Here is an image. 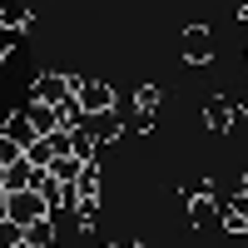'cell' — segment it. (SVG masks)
<instances>
[{"label": "cell", "instance_id": "1", "mask_svg": "<svg viewBox=\"0 0 248 248\" xmlns=\"http://www.w3.org/2000/svg\"><path fill=\"white\" fill-rule=\"evenodd\" d=\"M75 99V85H70V75H60V70H45L30 85V105H45V109H65Z\"/></svg>", "mask_w": 248, "mask_h": 248}, {"label": "cell", "instance_id": "2", "mask_svg": "<svg viewBox=\"0 0 248 248\" xmlns=\"http://www.w3.org/2000/svg\"><path fill=\"white\" fill-rule=\"evenodd\" d=\"M75 105L85 109V119H109L114 114V90L105 79H85V90L75 94Z\"/></svg>", "mask_w": 248, "mask_h": 248}, {"label": "cell", "instance_id": "3", "mask_svg": "<svg viewBox=\"0 0 248 248\" xmlns=\"http://www.w3.org/2000/svg\"><path fill=\"white\" fill-rule=\"evenodd\" d=\"M5 199H10V223H15V229H30V223L50 218V203L40 194H5Z\"/></svg>", "mask_w": 248, "mask_h": 248}, {"label": "cell", "instance_id": "4", "mask_svg": "<svg viewBox=\"0 0 248 248\" xmlns=\"http://www.w3.org/2000/svg\"><path fill=\"white\" fill-rule=\"evenodd\" d=\"M203 124H209L214 134H229L233 124H238V109H233V99H229V94H214L209 105H203Z\"/></svg>", "mask_w": 248, "mask_h": 248}, {"label": "cell", "instance_id": "5", "mask_svg": "<svg viewBox=\"0 0 248 248\" xmlns=\"http://www.w3.org/2000/svg\"><path fill=\"white\" fill-rule=\"evenodd\" d=\"M184 60H189V65H209V60H214V35L203 25L184 30Z\"/></svg>", "mask_w": 248, "mask_h": 248}, {"label": "cell", "instance_id": "6", "mask_svg": "<svg viewBox=\"0 0 248 248\" xmlns=\"http://www.w3.org/2000/svg\"><path fill=\"white\" fill-rule=\"evenodd\" d=\"M75 189V199L79 203H99V194H105V179H99V164H85V169H79V179L70 184Z\"/></svg>", "mask_w": 248, "mask_h": 248}, {"label": "cell", "instance_id": "7", "mask_svg": "<svg viewBox=\"0 0 248 248\" xmlns=\"http://www.w3.org/2000/svg\"><path fill=\"white\" fill-rule=\"evenodd\" d=\"M0 134H5L10 144H20V149H30V144H40V139H35V129H30V114H25V109H15V114L5 119V129H0Z\"/></svg>", "mask_w": 248, "mask_h": 248}, {"label": "cell", "instance_id": "8", "mask_svg": "<svg viewBox=\"0 0 248 248\" xmlns=\"http://www.w3.org/2000/svg\"><path fill=\"white\" fill-rule=\"evenodd\" d=\"M25 114H30V129H35V139H50V134L60 129V109H45V105H25Z\"/></svg>", "mask_w": 248, "mask_h": 248}, {"label": "cell", "instance_id": "9", "mask_svg": "<svg viewBox=\"0 0 248 248\" xmlns=\"http://www.w3.org/2000/svg\"><path fill=\"white\" fill-rule=\"evenodd\" d=\"M214 218H223L218 203H214V194H194V199H189V223L203 229V223H214Z\"/></svg>", "mask_w": 248, "mask_h": 248}, {"label": "cell", "instance_id": "10", "mask_svg": "<svg viewBox=\"0 0 248 248\" xmlns=\"http://www.w3.org/2000/svg\"><path fill=\"white\" fill-rule=\"evenodd\" d=\"M223 229H229V233H248V199L243 194L229 199V209H223Z\"/></svg>", "mask_w": 248, "mask_h": 248}, {"label": "cell", "instance_id": "11", "mask_svg": "<svg viewBox=\"0 0 248 248\" xmlns=\"http://www.w3.org/2000/svg\"><path fill=\"white\" fill-rule=\"evenodd\" d=\"M30 20H35V10H30V5H0V30H15V35H20Z\"/></svg>", "mask_w": 248, "mask_h": 248}, {"label": "cell", "instance_id": "12", "mask_svg": "<svg viewBox=\"0 0 248 248\" xmlns=\"http://www.w3.org/2000/svg\"><path fill=\"white\" fill-rule=\"evenodd\" d=\"M25 243H30V248H55V243H60V238H55V218L30 223V229H25Z\"/></svg>", "mask_w": 248, "mask_h": 248}, {"label": "cell", "instance_id": "13", "mask_svg": "<svg viewBox=\"0 0 248 248\" xmlns=\"http://www.w3.org/2000/svg\"><path fill=\"white\" fill-rule=\"evenodd\" d=\"M79 169H85V164H79V159L70 154V159H55V164H50L45 174H50L55 184H75V179H79Z\"/></svg>", "mask_w": 248, "mask_h": 248}, {"label": "cell", "instance_id": "14", "mask_svg": "<svg viewBox=\"0 0 248 248\" xmlns=\"http://www.w3.org/2000/svg\"><path fill=\"white\" fill-rule=\"evenodd\" d=\"M134 109H139V119H154V109H159V85H139Z\"/></svg>", "mask_w": 248, "mask_h": 248}, {"label": "cell", "instance_id": "15", "mask_svg": "<svg viewBox=\"0 0 248 248\" xmlns=\"http://www.w3.org/2000/svg\"><path fill=\"white\" fill-rule=\"evenodd\" d=\"M25 159L35 164V169H50V164H55V154H50V144H45V139H40V144H30V149H25Z\"/></svg>", "mask_w": 248, "mask_h": 248}, {"label": "cell", "instance_id": "16", "mask_svg": "<svg viewBox=\"0 0 248 248\" xmlns=\"http://www.w3.org/2000/svg\"><path fill=\"white\" fill-rule=\"evenodd\" d=\"M20 159H25V149H20V144H10L5 134H0V164L10 169V164H20Z\"/></svg>", "mask_w": 248, "mask_h": 248}, {"label": "cell", "instance_id": "17", "mask_svg": "<svg viewBox=\"0 0 248 248\" xmlns=\"http://www.w3.org/2000/svg\"><path fill=\"white\" fill-rule=\"evenodd\" d=\"M25 243V229H15V223H0V248H20Z\"/></svg>", "mask_w": 248, "mask_h": 248}, {"label": "cell", "instance_id": "18", "mask_svg": "<svg viewBox=\"0 0 248 248\" xmlns=\"http://www.w3.org/2000/svg\"><path fill=\"white\" fill-rule=\"evenodd\" d=\"M15 40H20V35H15V30H0V60H5V55H10V50H15Z\"/></svg>", "mask_w": 248, "mask_h": 248}, {"label": "cell", "instance_id": "19", "mask_svg": "<svg viewBox=\"0 0 248 248\" xmlns=\"http://www.w3.org/2000/svg\"><path fill=\"white\" fill-rule=\"evenodd\" d=\"M233 109H238V119H243V114H248V90H243V94H238V99H233Z\"/></svg>", "mask_w": 248, "mask_h": 248}, {"label": "cell", "instance_id": "20", "mask_svg": "<svg viewBox=\"0 0 248 248\" xmlns=\"http://www.w3.org/2000/svg\"><path fill=\"white\" fill-rule=\"evenodd\" d=\"M238 194H243V199H248V174H243V189H238Z\"/></svg>", "mask_w": 248, "mask_h": 248}, {"label": "cell", "instance_id": "21", "mask_svg": "<svg viewBox=\"0 0 248 248\" xmlns=\"http://www.w3.org/2000/svg\"><path fill=\"white\" fill-rule=\"evenodd\" d=\"M105 248H129V243H105Z\"/></svg>", "mask_w": 248, "mask_h": 248}, {"label": "cell", "instance_id": "22", "mask_svg": "<svg viewBox=\"0 0 248 248\" xmlns=\"http://www.w3.org/2000/svg\"><path fill=\"white\" fill-rule=\"evenodd\" d=\"M0 174H5V164H0Z\"/></svg>", "mask_w": 248, "mask_h": 248}]
</instances>
